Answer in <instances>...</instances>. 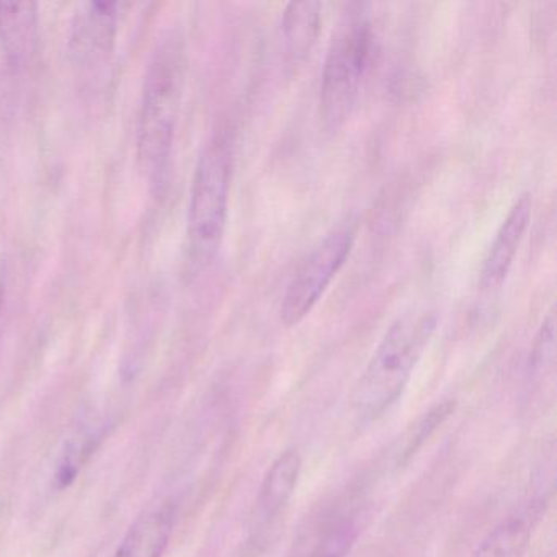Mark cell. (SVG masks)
I'll use <instances>...</instances> for the list:
<instances>
[{
  "label": "cell",
  "mask_w": 557,
  "mask_h": 557,
  "mask_svg": "<svg viewBox=\"0 0 557 557\" xmlns=\"http://www.w3.org/2000/svg\"><path fill=\"white\" fill-rule=\"evenodd\" d=\"M438 325L430 308L403 312L384 332L351 393V412L361 425L377 422L400 399Z\"/></svg>",
  "instance_id": "1"
},
{
  "label": "cell",
  "mask_w": 557,
  "mask_h": 557,
  "mask_svg": "<svg viewBox=\"0 0 557 557\" xmlns=\"http://www.w3.org/2000/svg\"><path fill=\"white\" fill-rule=\"evenodd\" d=\"M233 178V139L216 133L205 146L191 181L187 221V260L201 272L216 259L226 231Z\"/></svg>",
  "instance_id": "2"
},
{
  "label": "cell",
  "mask_w": 557,
  "mask_h": 557,
  "mask_svg": "<svg viewBox=\"0 0 557 557\" xmlns=\"http://www.w3.org/2000/svg\"><path fill=\"white\" fill-rule=\"evenodd\" d=\"M185 53L178 40H168L154 54L139 112V159L154 177L168 168L181 112Z\"/></svg>",
  "instance_id": "3"
},
{
  "label": "cell",
  "mask_w": 557,
  "mask_h": 557,
  "mask_svg": "<svg viewBox=\"0 0 557 557\" xmlns=\"http://www.w3.org/2000/svg\"><path fill=\"white\" fill-rule=\"evenodd\" d=\"M373 28L363 5H348L332 34L322 67L319 109L325 128H341L357 102L370 66Z\"/></svg>",
  "instance_id": "4"
},
{
  "label": "cell",
  "mask_w": 557,
  "mask_h": 557,
  "mask_svg": "<svg viewBox=\"0 0 557 557\" xmlns=\"http://www.w3.org/2000/svg\"><path fill=\"white\" fill-rule=\"evenodd\" d=\"M355 239L357 230L354 226H342L329 233L312 249L283 296L280 306L283 324L295 327L311 314L335 276L344 269L354 250Z\"/></svg>",
  "instance_id": "5"
},
{
  "label": "cell",
  "mask_w": 557,
  "mask_h": 557,
  "mask_svg": "<svg viewBox=\"0 0 557 557\" xmlns=\"http://www.w3.org/2000/svg\"><path fill=\"white\" fill-rule=\"evenodd\" d=\"M119 2H87L71 22L70 53L79 64H94L112 51L119 32Z\"/></svg>",
  "instance_id": "6"
},
{
  "label": "cell",
  "mask_w": 557,
  "mask_h": 557,
  "mask_svg": "<svg viewBox=\"0 0 557 557\" xmlns=\"http://www.w3.org/2000/svg\"><path fill=\"white\" fill-rule=\"evenodd\" d=\"M533 201L530 194H523L511 205L500 227L488 247L481 272V285L484 289H497L504 285L517 259L524 234L530 227Z\"/></svg>",
  "instance_id": "7"
},
{
  "label": "cell",
  "mask_w": 557,
  "mask_h": 557,
  "mask_svg": "<svg viewBox=\"0 0 557 557\" xmlns=\"http://www.w3.org/2000/svg\"><path fill=\"white\" fill-rule=\"evenodd\" d=\"M302 458L298 449L280 453L267 469L256 502V530H269L285 511L301 478Z\"/></svg>",
  "instance_id": "8"
},
{
  "label": "cell",
  "mask_w": 557,
  "mask_h": 557,
  "mask_svg": "<svg viewBox=\"0 0 557 557\" xmlns=\"http://www.w3.org/2000/svg\"><path fill=\"white\" fill-rule=\"evenodd\" d=\"M177 508L174 502L149 505L129 528L113 557H162L174 531Z\"/></svg>",
  "instance_id": "9"
},
{
  "label": "cell",
  "mask_w": 557,
  "mask_h": 557,
  "mask_svg": "<svg viewBox=\"0 0 557 557\" xmlns=\"http://www.w3.org/2000/svg\"><path fill=\"white\" fill-rule=\"evenodd\" d=\"M322 30L321 2H292L280 24V44L286 66H301L311 57Z\"/></svg>",
  "instance_id": "10"
},
{
  "label": "cell",
  "mask_w": 557,
  "mask_h": 557,
  "mask_svg": "<svg viewBox=\"0 0 557 557\" xmlns=\"http://www.w3.org/2000/svg\"><path fill=\"white\" fill-rule=\"evenodd\" d=\"M38 14L34 2H0V41L12 66H24L37 45Z\"/></svg>",
  "instance_id": "11"
},
{
  "label": "cell",
  "mask_w": 557,
  "mask_h": 557,
  "mask_svg": "<svg viewBox=\"0 0 557 557\" xmlns=\"http://www.w3.org/2000/svg\"><path fill=\"white\" fill-rule=\"evenodd\" d=\"M531 528L524 518H508L487 534L472 557H523Z\"/></svg>",
  "instance_id": "12"
},
{
  "label": "cell",
  "mask_w": 557,
  "mask_h": 557,
  "mask_svg": "<svg viewBox=\"0 0 557 557\" xmlns=\"http://www.w3.org/2000/svg\"><path fill=\"white\" fill-rule=\"evenodd\" d=\"M455 410V403L446 400V403L436 404L432 409L426 410L417 422L410 423L409 429L399 436V442L396 446V465L409 461L417 449L422 448L423 443L435 433L438 426L451 416Z\"/></svg>",
  "instance_id": "13"
},
{
  "label": "cell",
  "mask_w": 557,
  "mask_h": 557,
  "mask_svg": "<svg viewBox=\"0 0 557 557\" xmlns=\"http://www.w3.org/2000/svg\"><path fill=\"white\" fill-rule=\"evenodd\" d=\"M554 357H556V321H554V312H549L537 332L536 342L531 351L530 368L534 376L546 374V371L553 368Z\"/></svg>",
  "instance_id": "14"
},
{
  "label": "cell",
  "mask_w": 557,
  "mask_h": 557,
  "mask_svg": "<svg viewBox=\"0 0 557 557\" xmlns=\"http://www.w3.org/2000/svg\"><path fill=\"white\" fill-rule=\"evenodd\" d=\"M0 278H2V267H0Z\"/></svg>",
  "instance_id": "15"
}]
</instances>
